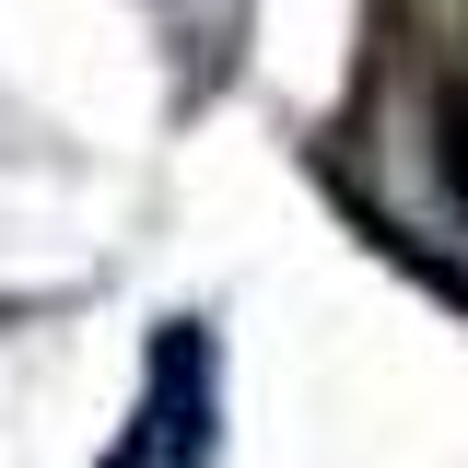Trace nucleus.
Masks as SVG:
<instances>
[{"label":"nucleus","instance_id":"obj_1","mask_svg":"<svg viewBox=\"0 0 468 468\" xmlns=\"http://www.w3.org/2000/svg\"><path fill=\"white\" fill-rule=\"evenodd\" d=\"M106 468H211V340L199 328H165L153 340V387H141V421Z\"/></svg>","mask_w":468,"mask_h":468},{"label":"nucleus","instance_id":"obj_2","mask_svg":"<svg viewBox=\"0 0 468 468\" xmlns=\"http://www.w3.org/2000/svg\"><path fill=\"white\" fill-rule=\"evenodd\" d=\"M445 187H457V211H468V82H457V106H445Z\"/></svg>","mask_w":468,"mask_h":468}]
</instances>
